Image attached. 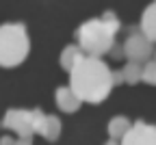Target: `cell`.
I'll list each match as a JSON object with an SVG mask.
<instances>
[{
	"label": "cell",
	"mask_w": 156,
	"mask_h": 145,
	"mask_svg": "<svg viewBox=\"0 0 156 145\" xmlns=\"http://www.w3.org/2000/svg\"><path fill=\"white\" fill-rule=\"evenodd\" d=\"M2 128H9L13 130L17 136H33L35 130H33V111H26V108H9L0 121Z\"/></svg>",
	"instance_id": "5b68a950"
},
{
	"label": "cell",
	"mask_w": 156,
	"mask_h": 145,
	"mask_svg": "<svg viewBox=\"0 0 156 145\" xmlns=\"http://www.w3.org/2000/svg\"><path fill=\"white\" fill-rule=\"evenodd\" d=\"M130 126H132V123H130V119H128L126 115H115V117H111V119H108V134H111V139H122V136L128 132Z\"/></svg>",
	"instance_id": "30bf717a"
},
{
	"label": "cell",
	"mask_w": 156,
	"mask_h": 145,
	"mask_svg": "<svg viewBox=\"0 0 156 145\" xmlns=\"http://www.w3.org/2000/svg\"><path fill=\"white\" fill-rule=\"evenodd\" d=\"M33 111V130L35 134H44V128H46V113L41 108H30Z\"/></svg>",
	"instance_id": "5bb4252c"
},
{
	"label": "cell",
	"mask_w": 156,
	"mask_h": 145,
	"mask_svg": "<svg viewBox=\"0 0 156 145\" xmlns=\"http://www.w3.org/2000/svg\"><path fill=\"white\" fill-rule=\"evenodd\" d=\"M154 61H156V50H154Z\"/></svg>",
	"instance_id": "d6986e66"
},
{
	"label": "cell",
	"mask_w": 156,
	"mask_h": 145,
	"mask_svg": "<svg viewBox=\"0 0 156 145\" xmlns=\"http://www.w3.org/2000/svg\"><path fill=\"white\" fill-rule=\"evenodd\" d=\"M13 145H33V136H28V139H24V136H17Z\"/></svg>",
	"instance_id": "2e32d148"
},
{
	"label": "cell",
	"mask_w": 156,
	"mask_h": 145,
	"mask_svg": "<svg viewBox=\"0 0 156 145\" xmlns=\"http://www.w3.org/2000/svg\"><path fill=\"white\" fill-rule=\"evenodd\" d=\"M154 2H156V0H154Z\"/></svg>",
	"instance_id": "ffe728a7"
},
{
	"label": "cell",
	"mask_w": 156,
	"mask_h": 145,
	"mask_svg": "<svg viewBox=\"0 0 156 145\" xmlns=\"http://www.w3.org/2000/svg\"><path fill=\"white\" fill-rule=\"evenodd\" d=\"M104 145H122V143H119V139H108Z\"/></svg>",
	"instance_id": "ac0fdd59"
},
{
	"label": "cell",
	"mask_w": 156,
	"mask_h": 145,
	"mask_svg": "<svg viewBox=\"0 0 156 145\" xmlns=\"http://www.w3.org/2000/svg\"><path fill=\"white\" fill-rule=\"evenodd\" d=\"M83 54H85V52H83V48L78 46V44H69V46H65L63 52H61V56H58V61H61V67L69 72V69L78 63V61L83 58Z\"/></svg>",
	"instance_id": "9c48e42d"
},
{
	"label": "cell",
	"mask_w": 156,
	"mask_h": 145,
	"mask_svg": "<svg viewBox=\"0 0 156 145\" xmlns=\"http://www.w3.org/2000/svg\"><path fill=\"white\" fill-rule=\"evenodd\" d=\"M139 30L156 44V2L147 5L141 13V24H139Z\"/></svg>",
	"instance_id": "ba28073f"
},
{
	"label": "cell",
	"mask_w": 156,
	"mask_h": 145,
	"mask_svg": "<svg viewBox=\"0 0 156 145\" xmlns=\"http://www.w3.org/2000/svg\"><path fill=\"white\" fill-rule=\"evenodd\" d=\"M69 87L83 102L98 104L113 89V72L100 56L83 54V58L69 69Z\"/></svg>",
	"instance_id": "6da1fadb"
},
{
	"label": "cell",
	"mask_w": 156,
	"mask_h": 145,
	"mask_svg": "<svg viewBox=\"0 0 156 145\" xmlns=\"http://www.w3.org/2000/svg\"><path fill=\"white\" fill-rule=\"evenodd\" d=\"M141 80L147 85H156V61H145L141 67Z\"/></svg>",
	"instance_id": "4fadbf2b"
},
{
	"label": "cell",
	"mask_w": 156,
	"mask_h": 145,
	"mask_svg": "<svg viewBox=\"0 0 156 145\" xmlns=\"http://www.w3.org/2000/svg\"><path fill=\"white\" fill-rule=\"evenodd\" d=\"M119 26H122L119 17H117L113 11H106L102 17L87 19V22H83L80 26H78V30H76L78 46L83 48L85 54L102 56V54L111 52Z\"/></svg>",
	"instance_id": "7a4b0ae2"
},
{
	"label": "cell",
	"mask_w": 156,
	"mask_h": 145,
	"mask_svg": "<svg viewBox=\"0 0 156 145\" xmlns=\"http://www.w3.org/2000/svg\"><path fill=\"white\" fill-rule=\"evenodd\" d=\"M30 39L24 24H0V65L15 67L28 56Z\"/></svg>",
	"instance_id": "3957f363"
},
{
	"label": "cell",
	"mask_w": 156,
	"mask_h": 145,
	"mask_svg": "<svg viewBox=\"0 0 156 145\" xmlns=\"http://www.w3.org/2000/svg\"><path fill=\"white\" fill-rule=\"evenodd\" d=\"M122 50H124V56L128 61H134V63H141L143 65L145 61H150L154 56V41H150L141 30L132 28L130 35L124 41Z\"/></svg>",
	"instance_id": "277c9868"
},
{
	"label": "cell",
	"mask_w": 156,
	"mask_h": 145,
	"mask_svg": "<svg viewBox=\"0 0 156 145\" xmlns=\"http://www.w3.org/2000/svg\"><path fill=\"white\" fill-rule=\"evenodd\" d=\"M58 134H61V119L56 115H46V128H44V134L48 141H56Z\"/></svg>",
	"instance_id": "7c38bea8"
},
{
	"label": "cell",
	"mask_w": 156,
	"mask_h": 145,
	"mask_svg": "<svg viewBox=\"0 0 156 145\" xmlns=\"http://www.w3.org/2000/svg\"><path fill=\"white\" fill-rule=\"evenodd\" d=\"M54 100H56V106L61 111H65V113L78 111V108H80V102H83L80 97L76 95V91L72 87H58L54 91Z\"/></svg>",
	"instance_id": "52a82bcc"
},
{
	"label": "cell",
	"mask_w": 156,
	"mask_h": 145,
	"mask_svg": "<svg viewBox=\"0 0 156 145\" xmlns=\"http://www.w3.org/2000/svg\"><path fill=\"white\" fill-rule=\"evenodd\" d=\"M15 143V139H11V136H2L0 139V145H13Z\"/></svg>",
	"instance_id": "e0dca14e"
},
{
	"label": "cell",
	"mask_w": 156,
	"mask_h": 145,
	"mask_svg": "<svg viewBox=\"0 0 156 145\" xmlns=\"http://www.w3.org/2000/svg\"><path fill=\"white\" fill-rule=\"evenodd\" d=\"M122 82H124V74H122V69H119V72H113V87L122 85Z\"/></svg>",
	"instance_id": "9a60e30c"
},
{
	"label": "cell",
	"mask_w": 156,
	"mask_h": 145,
	"mask_svg": "<svg viewBox=\"0 0 156 145\" xmlns=\"http://www.w3.org/2000/svg\"><path fill=\"white\" fill-rule=\"evenodd\" d=\"M122 145H156V126L143 119L134 121L128 132L119 139Z\"/></svg>",
	"instance_id": "8992f818"
},
{
	"label": "cell",
	"mask_w": 156,
	"mask_h": 145,
	"mask_svg": "<svg viewBox=\"0 0 156 145\" xmlns=\"http://www.w3.org/2000/svg\"><path fill=\"white\" fill-rule=\"evenodd\" d=\"M141 63H134V61H128V63L122 67V74H124V82L128 85H136L141 82Z\"/></svg>",
	"instance_id": "8fae6325"
}]
</instances>
